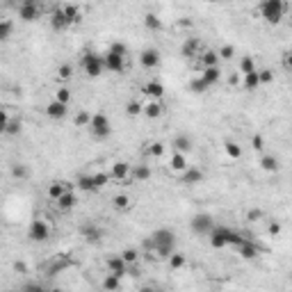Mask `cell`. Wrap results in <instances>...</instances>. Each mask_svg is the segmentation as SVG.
<instances>
[{
    "instance_id": "94428289",
    "label": "cell",
    "mask_w": 292,
    "mask_h": 292,
    "mask_svg": "<svg viewBox=\"0 0 292 292\" xmlns=\"http://www.w3.org/2000/svg\"><path fill=\"white\" fill-rule=\"evenodd\" d=\"M14 269H16V272H25V265H23V263H14Z\"/></svg>"
},
{
    "instance_id": "603a6c76",
    "label": "cell",
    "mask_w": 292,
    "mask_h": 292,
    "mask_svg": "<svg viewBox=\"0 0 292 292\" xmlns=\"http://www.w3.org/2000/svg\"><path fill=\"white\" fill-rule=\"evenodd\" d=\"M171 148L173 151H178V153H190L192 151V140L187 137V135H176L173 137V142H171Z\"/></svg>"
},
{
    "instance_id": "8fae6325",
    "label": "cell",
    "mask_w": 292,
    "mask_h": 292,
    "mask_svg": "<svg viewBox=\"0 0 292 292\" xmlns=\"http://www.w3.org/2000/svg\"><path fill=\"white\" fill-rule=\"evenodd\" d=\"M162 57H160V50L158 48H144L140 53V64L144 69H158Z\"/></svg>"
},
{
    "instance_id": "91938a15",
    "label": "cell",
    "mask_w": 292,
    "mask_h": 292,
    "mask_svg": "<svg viewBox=\"0 0 292 292\" xmlns=\"http://www.w3.org/2000/svg\"><path fill=\"white\" fill-rule=\"evenodd\" d=\"M23 290H41V286L32 281V283H25V286H23Z\"/></svg>"
},
{
    "instance_id": "d6986e66",
    "label": "cell",
    "mask_w": 292,
    "mask_h": 292,
    "mask_svg": "<svg viewBox=\"0 0 292 292\" xmlns=\"http://www.w3.org/2000/svg\"><path fill=\"white\" fill-rule=\"evenodd\" d=\"M130 169H133V167L128 165V162H114L112 165V171H110V178L112 180H128L130 178Z\"/></svg>"
},
{
    "instance_id": "ab89813d",
    "label": "cell",
    "mask_w": 292,
    "mask_h": 292,
    "mask_svg": "<svg viewBox=\"0 0 292 292\" xmlns=\"http://www.w3.org/2000/svg\"><path fill=\"white\" fill-rule=\"evenodd\" d=\"M251 71H256V62H253L251 55H244V57L240 60V73L244 75V73H251Z\"/></svg>"
},
{
    "instance_id": "836d02e7",
    "label": "cell",
    "mask_w": 292,
    "mask_h": 292,
    "mask_svg": "<svg viewBox=\"0 0 292 292\" xmlns=\"http://www.w3.org/2000/svg\"><path fill=\"white\" fill-rule=\"evenodd\" d=\"M12 34H14V23L12 21L0 19V44H2V41H9Z\"/></svg>"
},
{
    "instance_id": "9f6ffc18",
    "label": "cell",
    "mask_w": 292,
    "mask_h": 292,
    "mask_svg": "<svg viewBox=\"0 0 292 292\" xmlns=\"http://www.w3.org/2000/svg\"><path fill=\"white\" fill-rule=\"evenodd\" d=\"M251 146L256 148V151H263V148H265V142H263V137H260V135H256V137L251 140Z\"/></svg>"
},
{
    "instance_id": "3957f363",
    "label": "cell",
    "mask_w": 292,
    "mask_h": 292,
    "mask_svg": "<svg viewBox=\"0 0 292 292\" xmlns=\"http://www.w3.org/2000/svg\"><path fill=\"white\" fill-rule=\"evenodd\" d=\"M87 128H89V133H92L96 140H105V137L112 135V123L107 119V114H103V112L92 114V119H89V126Z\"/></svg>"
},
{
    "instance_id": "cb8c5ba5",
    "label": "cell",
    "mask_w": 292,
    "mask_h": 292,
    "mask_svg": "<svg viewBox=\"0 0 292 292\" xmlns=\"http://www.w3.org/2000/svg\"><path fill=\"white\" fill-rule=\"evenodd\" d=\"M201 78L206 80L208 87H213L219 82V78H221V71H219V67H203V71H201Z\"/></svg>"
},
{
    "instance_id": "74e56055",
    "label": "cell",
    "mask_w": 292,
    "mask_h": 292,
    "mask_svg": "<svg viewBox=\"0 0 292 292\" xmlns=\"http://www.w3.org/2000/svg\"><path fill=\"white\" fill-rule=\"evenodd\" d=\"M165 148L167 146L162 144V142H153V144L146 146V153H148L151 158H162V155H165Z\"/></svg>"
},
{
    "instance_id": "44dd1931",
    "label": "cell",
    "mask_w": 292,
    "mask_h": 292,
    "mask_svg": "<svg viewBox=\"0 0 292 292\" xmlns=\"http://www.w3.org/2000/svg\"><path fill=\"white\" fill-rule=\"evenodd\" d=\"M55 203H57V208H60L62 213H69V210H73V208L78 206V199H75V194L67 190V192L62 194V196L55 201Z\"/></svg>"
},
{
    "instance_id": "681fc988",
    "label": "cell",
    "mask_w": 292,
    "mask_h": 292,
    "mask_svg": "<svg viewBox=\"0 0 292 292\" xmlns=\"http://www.w3.org/2000/svg\"><path fill=\"white\" fill-rule=\"evenodd\" d=\"M71 89H69V87H60V89H57V94H55V98L57 100H62V103H67L69 105V100H71Z\"/></svg>"
},
{
    "instance_id": "8d00e7d4",
    "label": "cell",
    "mask_w": 292,
    "mask_h": 292,
    "mask_svg": "<svg viewBox=\"0 0 292 292\" xmlns=\"http://www.w3.org/2000/svg\"><path fill=\"white\" fill-rule=\"evenodd\" d=\"M224 151H226V155H228L231 160H240V158H242V148H240L235 142H226Z\"/></svg>"
},
{
    "instance_id": "7dc6e473",
    "label": "cell",
    "mask_w": 292,
    "mask_h": 292,
    "mask_svg": "<svg viewBox=\"0 0 292 292\" xmlns=\"http://www.w3.org/2000/svg\"><path fill=\"white\" fill-rule=\"evenodd\" d=\"M126 114L128 117H140L142 114V103H137V100H128L126 103Z\"/></svg>"
},
{
    "instance_id": "7c38bea8",
    "label": "cell",
    "mask_w": 292,
    "mask_h": 292,
    "mask_svg": "<svg viewBox=\"0 0 292 292\" xmlns=\"http://www.w3.org/2000/svg\"><path fill=\"white\" fill-rule=\"evenodd\" d=\"M67 114H69V105H67V103H62V100H57V98H53L46 105V117H48V119L60 121V119H64Z\"/></svg>"
},
{
    "instance_id": "ba28073f",
    "label": "cell",
    "mask_w": 292,
    "mask_h": 292,
    "mask_svg": "<svg viewBox=\"0 0 292 292\" xmlns=\"http://www.w3.org/2000/svg\"><path fill=\"white\" fill-rule=\"evenodd\" d=\"M206 180V176H203V171L201 169H196V167H190L187 165L183 171H180V183L187 187H194V185H201Z\"/></svg>"
},
{
    "instance_id": "6125c7cd",
    "label": "cell",
    "mask_w": 292,
    "mask_h": 292,
    "mask_svg": "<svg viewBox=\"0 0 292 292\" xmlns=\"http://www.w3.org/2000/svg\"><path fill=\"white\" fill-rule=\"evenodd\" d=\"M203 2H217V0H203Z\"/></svg>"
},
{
    "instance_id": "5bb4252c",
    "label": "cell",
    "mask_w": 292,
    "mask_h": 292,
    "mask_svg": "<svg viewBox=\"0 0 292 292\" xmlns=\"http://www.w3.org/2000/svg\"><path fill=\"white\" fill-rule=\"evenodd\" d=\"M201 50H203V44H201V39H187L183 46H180V55L183 57H187V60H194V57H199Z\"/></svg>"
},
{
    "instance_id": "4fadbf2b",
    "label": "cell",
    "mask_w": 292,
    "mask_h": 292,
    "mask_svg": "<svg viewBox=\"0 0 292 292\" xmlns=\"http://www.w3.org/2000/svg\"><path fill=\"white\" fill-rule=\"evenodd\" d=\"M107 274H114V276L123 279L128 274V263L121 256H110L107 258Z\"/></svg>"
},
{
    "instance_id": "8992f818",
    "label": "cell",
    "mask_w": 292,
    "mask_h": 292,
    "mask_svg": "<svg viewBox=\"0 0 292 292\" xmlns=\"http://www.w3.org/2000/svg\"><path fill=\"white\" fill-rule=\"evenodd\" d=\"M48 238H50V226H48L44 219H34L32 224H30V228H27V240L41 244V242H46Z\"/></svg>"
},
{
    "instance_id": "52a82bcc",
    "label": "cell",
    "mask_w": 292,
    "mask_h": 292,
    "mask_svg": "<svg viewBox=\"0 0 292 292\" xmlns=\"http://www.w3.org/2000/svg\"><path fill=\"white\" fill-rule=\"evenodd\" d=\"M213 226H215V219L206 213L194 215L192 221H190V228H192L194 235H208V233L213 231Z\"/></svg>"
},
{
    "instance_id": "816d5d0a",
    "label": "cell",
    "mask_w": 292,
    "mask_h": 292,
    "mask_svg": "<svg viewBox=\"0 0 292 292\" xmlns=\"http://www.w3.org/2000/svg\"><path fill=\"white\" fill-rule=\"evenodd\" d=\"M73 75V67L71 64H62L60 69H57V78L60 80H69Z\"/></svg>"
},
{
    "instance_id": "30bf717a",
    "label": "cell",
    "mask_w": 292,
    "mask_h": 292,
    "mask_svg": "<svg viewBox=\"0 0 292 292\" xmlns=\"http://www.w3.org/2000/svg\"><path fill=\"white\" fill-rule=\"evenodd\" d=\"M103 64H105V69L110 73H121L123 69H126V57H121V55L112 53V50H105V55H103Z\"/></svg>"
},
{
    "instance_id": "83f0119b",
    "label": "cell",
    "mask_w": 292,
    "mask_h": 292,
    "mask_svg": "<svg viewBox=\"0 0 292 292\" xmlns=\"http://www.w3.org/2000/svg\"><path fill=\"white\" fill-rule=\"evenodd\" d=\"M144 27L146 30H151V32H158V30H162V19H160L158 14L146 12L144 14Z\"/></svg>"
},
{
    "instance_id": "d4e9b609",
    "label": "cell",
    "mask_w": 292,
    "mask_h": 292,
    "mask_svg": "<svg viewBox=\"0 0 292 292\" xmlns=\"http://www.w3.org/2000/svg\"><path fill=\"white\" fill-rule=\"evenodd\" d=\"M73 263L69 258H60V260H53L50 265H48V269H46V274L48 276H57V274H62L64 269H69Z\"/></svg>"
},
{
    "instance_id": "9c48e42d",
    "label": "cell",
    "mask_w": 292,
    "mask_h": 292,
    "mask_svg": "<svg viewBox=\"0 0 292 292\" xmlns=\"http://www.w3.org/2000/svg\"><path fill=\"white\" fill-rule=\"evenodd\" d=\"M41 16L39 2H21L19 5V19L23 23H34Z\"/></svg>"
},
{
    "instance_id": "6f0895ef",
    "label": "cell",
    "mask_w": 292,
    "mask_h": 292,
    "mask_svg": "<svg viewBox=\"0 0 292 292\" xmlns=\"http://www.w3.org/2000/svg\"><path fill=\"white\" fill-rule=\"evenodd\" d=\"M269 235H272V238L281 235V224L279 221H272V224H269Z\"/></svg>"
},
{
    "instance_id": "4dcf8cb0",
    "label": "cell",
    "mask_w": 292,
    "mask_h": 292,
    "mask_svg": "<svg viewBox=\"0 0 292 292\" xmlns=\"http://www.w3.org/2000/svg\"><path fill=\"white\" fill-rule=\"evenodd\" d=\"M242 85H244L246 92H256L260 87V78H258V69L251 73H244V80H242Z\"/></svg>"
},
{
    "instance_id": "484cf974",
    "label": "cell",
    "mask_w": 292,
    "mask_h": 292,
    "mask_svg": "<svg viewBox=\"0 0 292 292\" xmlns=\"http://www.w3.org/2000/svg\"><path fill=\"white\" fill-rule=\"evenodd\" d=\"M201 67H219V55L217 50H201V55L196 57Z\"/></svg>"
},
{
    "instance_id": "1f68e13d",
    "label": "cell",
    "mask_w": 292,
    "mask_h": 292,
    "mask_svg": "<svg viewBox=\"0 0 292 292\" xmlns=\"http://www.w3.org/2000/svg\"><path fill=\"white\" fill-rule=\"evenodd\" d=\"M169 167H171L176 173H180L183 169L187 167V158H185V153H178V151H173L171 155V162H169Z\"/></svg>"
},
{
    "instance_id": "c3c4849f",
    "label": "cell",
    "mask_w": 292,
    "mask_h": 292,
    "mask_svg": "<svg viewBox=\"0 0 292 292\" xmlns=\"http://www.w3.org/2000/svg\"><path fill=\"white\" fill-rule=\"evenodd\" d=\"M217 55H219V60L228 62V60H233V57H235V48H233V46H221L217 50Z\"/></svg>"
},
{
    "instance_id": "277c9868",
    "label": "cell",
    "mask_w": 292,
    "mask_h": 292,
    "mask_svg": "<svg viewBox=\"0 0 292 292\" xmlns=\"http://www.w3.org/2000/svg\"><path fill=\"white\" fill-rule=\"evenodd\" d=\"M82 71H85L87 78H100V75H103V71H105L103 55H98V53L82 55Z\"/></svg>"
},
{
    "instance_id": "7a4b0ae2",
    "label": "cell",
    "mask_w": 292,
    "mask_h": 292,
    "mask_svg": "<svg viewBox=\"0 0 292 292\" xmlns=\"http://www.w3.org/2000/svg\"><path fill=\"white\" fill-rule=\"evenodd\" d=\"M260 16L269 25H279L288 14V0H260Z\"/></svg>"
},
{
    "instance_id": "7bdbcfd3",
    "label": "cell",
    "mask_w": 292,
    "mask_h": 292,
    "mask_svg": "<svg viewBox=\"0 0 292 292\" xmlns=\"http://www.w3.org/2000/svg\"><path fill=\"white\" fill-rule=\"evenodd\" d=\"M190 92L192 94H206L208 92V85L203 78H194L192 82H190Z\"/></svg>"
},
{
    "instance_id": "d590c367",
    "label": "cell",
    "mask_w": 292,
    "mask_h": 292,
    "mask_svg": "<svg viewBox=\"0 0 292 292\" xmlns=\"http://www.w3.org/2000/svg\"><path fill=\"white\" fill-rule=\"evenodd\" d=\"M100 288H103V290H119L121 279L119 276H114V274H107L105 279H103V283H100Z\"/></svg>"
},
{
    "instance_id": "6da1fadb",
    "label": "cell",
    "mask_w": 292,
    "mask_h": 292,
    "mask_svg": "<svg viewBox=\"0 0 292 292\" xmlns=\"http://www.w3.org/2000/svg\"><path fill=\"white\" fill-rule=\"evenodd\" d=\"M144 249L153 251L158 258L167 260L176 251V233L171 228H158L148 235V240H144Z\"/></svg>"
},
{
    "instance_id": "9a60e30c",
    "label": "cell",
    "mask_w": 292,
    "mask_h": 292,
    "mask_svg": "<svg viewBox=\"0 0 292 292\" xmlns=\"http://www.w3.org/2000/svg\"><path fill=\"white\" fill-rule=\"evenodd\" d=\"M80 235H82V238H85V242H89V244H98L100 240H103V231H100L96 224L80 226Z\"/></svg>"
},
{
    "instance_id": "4316f807",
    "label": "cell",
    "mask_w": 292,
    "mask_h": 292,
    "mask_svg": "<svg viewBox=\"0 0 292 292\" xmlns=\"http://www.w3.org/2000/svg\"><path fill=\"white\" fill-rule=\"evenodd\" d=\"M130 178L137 180V183H144V180L151 178V167L148 165H137L130 169Z\"/></svg>"
},
{
    "instance_id": "ee69618b",
    "label": "cell",
    "mask_w": 292,
    "mask_h": 292,
    "mask_svg": "<svg viewBox=\"0 0 292 292\" xmlns=\"http://www.w3.org/2000/svg\"><path fill=\"white\" fill-rule=\"evenodd\" d=\"M112 203L117 210H128V208H130V196H128V194H117Z\"/></svg>"
},
{
    "instance_id": "7402d4cb",
    "label": "cell",
    "mask_w": 292,
    "mask_h": 292,
    "mask_svg": "<svg viewBox=\"0 0 292 292\" xmlns=\"http://www.w3.org/2000/svg\"><path fill=\"white\" fill-rule=\"evenodd\" d=\"M62 9H64V16H67V23H69V27L71 25H78L80 21H82V12H80V7H75V5H62Z\"/></svg>"
},
{
    "instance_id": "ffe728a7",
    "label": "cell",
    "mask_w": 292,
    "mask_h": 292,
    "mask_svg": "<svg viewBox=\"0 0 292 292\" xmlns=\"http://www.w3.org/2000/svg\"><path fill=\"white\" fill-rule=\"evenodd\" d=\"M142 114H144L146 119H158V117L165 114V105L160 100H151V103L142 105Z\"/></svg>"
},
{
    "instance_id": "f546056e",
    "label": "cell",
    "mask_w": 292,
    "mask_h": 292,
    "mask_svg": "<svg viewBox=\"0 0 292 292\" xmlns=\"http://www.w3.org/2000/svg\"><path fill=\"white\" fill-rule=\"evenodd\" d=\"M64 192H67V185H64V180H53V183L48 185V199H50V201H57Z\"/></svg>"
},
{
    "instance_id": "bcb514c9",
    "label": "cell",
    "mask_w": 292,
    "mask_h": 292,
    "mask_svg": "<svg viewBox=\"0 0 292 292\" xmlns=\"http://www.w3.org/2000/svg\"><path fill=\"white\" fill-rule=\"evenodd\" d=\"M89 119H92V114L87 112V110H80L73 121H75V126H78V128H87V126H89Z\"/></svg>"
},
{
    "instance_id": "2e32d148",
    "label": "cell",
    "mask_w": 292,
    "mask_h": 292,
    "mask_svg": "<svg viewBox=\"0 0 292 292\" xmlns=\"http://www.w3.org/2000/svg\"><path fill=\"white\" fill-rule=\"evenodd\" d=\"M142 92H144L148 98H153V100L165 98V85H162L160 80H148V82L142 87Z\"/></svg>"
},
{
    "instance_id": "e575fe53",
    "label": "cell",
    "mask_w": 292,
    "mask_h": 292,
    "mask_svg": "<svg viewBox=\"0 0 292 292\" xmlns=\"http://www.w3.org/2000/svg\"><path fill=\"white\" fill-rule=\"evenodd\" d=\"M167 260H169V267H171V269H183V267H185V263H187L185 253H180V251H173Z\"/></svg>"
},
{
    "instance_id": "5b68a950",
    "label": "cell",
    "mask_w": 292,
    "mask_h": 292,
    "mask_svg": "<svg viewBox=\"0 0 292 292\" xmlns=\"http://www.w3.org/2000/svg\"><path fill=\"white\" fill-rule=\"evenodd\" d=\"M231 235H233V228L228 226H221V224H215L213 231L208 233V238H210V246L213 249H226V246L231 244Z\"/></svg>"
},
{
    "instance_id": "11a10c76",
    "label": "cell",
    "mask_w": 292,
    "mask_h": 292,
    "mask_svg": "<svg viewBox=\"0 0 292 292\" xmlns=\"http://www.w3.org/2000/svg\"><path fill=\"white\" fill-rule=\"evenodd\" d=\"M7 123H9V114H7L5 110H0V133H5Z\"/></svg>"
},
{
    "instance_id": "f5cc1de1",
    "label": "cell",
    "mask_w": 292,
    "mask_h": 292,
    "mask_svg": "<svg viewBox=\"0 0 292 292\" xmlns=\"http://www.w3.org/2000/svg\"><path fill=\"white\" fill-rule=\"evenodd\" d=\"M258 78H260V85H269V82L274 80V71L263 69V71H258Z\"/></svg>"
},
{
    "instance_id": "f1b7e54d",
    "label": "cell",
    "mask_w": 292,
    "mask_h": 292,
    "mask_svg": "<svg viewBox=\"0 0 292 292\" xmlns=\"http://www.w3.org/2000/svg\"><path fill=\"white\" fill-rule=\"evenodd\" d=\"M260 167L269 173H276L281 169V162H279L276 155H263V158H260Z\"/></svg>"
},
{
    "instance_id": "e0dca14e",
    "label": "cell",
    "mask_w": 292,
    "mask_h": 292,
    "mask_svg": "<svg viewBox=\"0 0 292 292\" xmlns=\"http://www.w3.org/2000/svg\"><path fill=\"white\" fill-rule=\"evenodd\" d=\"M50 27H53L55 32H62V30H67L69 27L67 16H64V9H62V7H55L53 12H50Z\"/></svg>"
},
{
    "instance_id": "f35d334b",
    "label": "cell",
    "mask_w": 292,
    "mask_h": 292,
    "mask_svg": "<svg viewBox=\"0 0 292 292\" xmlns=\"http://www.w3.org/2000/svg\"><path fill=\"white\" fill-rule=\"evenodd\" d=\"M12 176L23 180V178L30 176V169H27V165H23V162H16V165H12Z\"/></svg>"
},
{
    "instance_id": "ac0fdd59",
    "label": "cell",
    "mask_w": 292,
    "mask_h": 292,
    "mask_svg": "<svg viewBox=\"0 0 292 292\" xmlns=\"http://www.w3.org/2000/svg\"><path fill=\"white\" fill-rule=\"evenodd\" d=\"M238 249V253L242 256L244 260H253V258H258V253H260V249H258V244L256 242H251V240H244L240 246H235Z\"/></svg>"
},
{
    "instance_id": "f907efd6",
    "label": "cell",
    "mask_w": 292,
    "mask_h": 292,
    "mask_svg": "<svg viewBox=\"0 0 292 292\" xmlns=\"http://www.w3.org/2000/svg\"><path fill=\"white\" fill-rule=\"evenodd\" d=\"M107 50H112V53L121 55V57H126V55H128L126 44H121V41H114V44H110V48H107Z\"/></svg>"
},
{
    "instance_id": "680465c9",
    "label": "cell",
    "mask_w": 292,
    "mask_h": 292,
    "mask_svg": "<svg viewBox=\"0 0 292 292\" xmlns=\"http://www.w3.org/2000/svg\"><path fill=\"white\" fill-rule=\"evenodd\" d=\"M228 85H231V87H240V85H242V80H240L238 73H231V75H228Z\"/></svg>"
},
{
    "instance_id": "d6a6232c",
    "label": "cell",
    "mask_w": 292,
    "mask_h": 292,
    "mask_svg": "<svg viewBox=\"0 0 292 292\" xmlns=\"http://www.w3.org/2000/svg\"><path fill=\"white\" fill-rule=\"evenodd\" d=\"M75 185H78V190H82V192H98V190H96V185H94V180H92V173L80 176Z\"/></svg>"
},
{
    "instance_id": "f6af8a7d",
    "label": "cell",
    "mask_w": 292,
    "mask_h": 292,
    "mask_svg": "<svg viewBox=\"0 0 292 292\" xmlns=\"http://www.w3.org/2000/svg\"><path fill=\"white\" fill-rule=\"evenodd\" d=\"M21 130H23V123H21V119H9V123H7V128H5V135H12V137H16Z\"/></svg>"
},
{
    "instance_id": "db71d44e",
    "label": "cell",
    "mask_w": 292,
    "mask_h": 292,
    "mask_svg": "<svg viewBox=\"0 0 292 292\" xmlns=\"http://www.w3.org/2000/svg\"><path fill=\"white\" fill-rule=\"evenodd\" d=\"M263 210H260V208H251V210H249V213H246V219H249V221H260V219H263Z\"/></svg>"
},
{
    "instance_id": "b9f144b4",
    "label": "cell",
    "mask_w": 292,
    "mask_h": 292,
    "mask_svg": "<svg viewBox=\"0 0 292 292\" xmlns=\"http://www.w3.org/2000/svg\"><path fill=\"white\" fill-rule=\"evenodd\" d=\"M119 256L126 260L128 265H133V263H137V260H140V251H137V249H133V246H130V249H123Z\"/></svg>"
},
{
    "instance_id": "60d3db41",
    "label": "cell",
    "mask_w": 292,
    "mask_h": 292,
    "mask_svg": "<svg viewBox=\"0 0 292 292\" xmlns=\"http://www.w3.org/2000/svg\"><path fill=\"white\" fill-rule=\"evenodd\" d=\"M92 180H94V185H96V190H103V187L110 183V173L96 171V173H92Z\"/></svg>"
}]
</instances>
